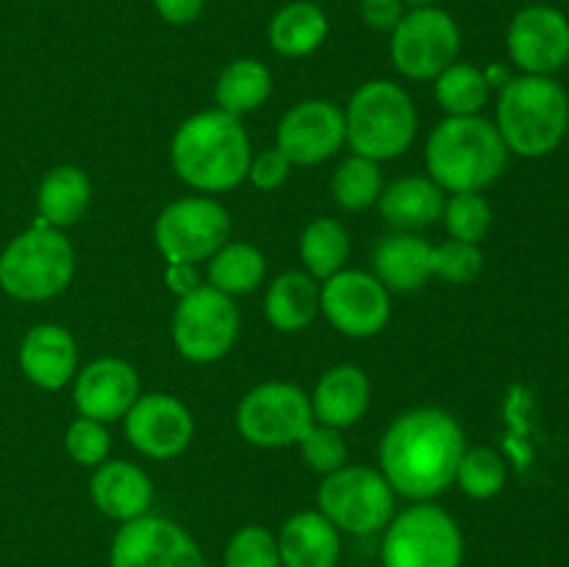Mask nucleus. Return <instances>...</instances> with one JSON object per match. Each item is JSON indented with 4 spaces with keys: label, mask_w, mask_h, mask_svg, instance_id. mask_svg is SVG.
Masks as SVG:
<instances>
[{
    "label": "nucleus",
    "mask_w": 569,
    "mask_h": 567,
    "mask_svg": "<svg viewBox=\"0 0 569 567\" xmlns=\"http://www.w3.org/2000/svg\"><path fill=\"white\" fill-rule=\"evenodd\" d=\"M467 450L465 428L450 411L422 406L400 415L387 428L378 448L381 472L395 495L433 500L456 484V470Z\"/></svg>",
    "instance_id": "obj_1"
},
{
    "label": "nucleus",
    "mask_w": 569,
    "mask_h": 567,
    "mask_svg": "<svg viewBox=\"0 0 569 567\" xmlns=\"http://www.w3.org/2000/svg\"><path fill=\"white\" fill-rule=\"evenodd\" d=\"M250 159L253 148L242 120L222 109L198 111L172 133V170L198 192L217 195L237 189L248 178Z\"/></svg>",
    "instance_id": "obj_2"
},
{
    "label": "nucleus",
    "mask_w": 569,
    "mask_h": 567,
    "mask_svg": "<svg viewBox=\"0 0 569 567\" xmlns=\"http://www.w3.org/2000/svg\"><path fill=\"white\" fill-rule=\"evenodd\" d=\"M509 165V148L492 120L481 115L448 117L426 145L428 178L442 192H483Z\"/></svg>",
    "instance_id": "obj_3"
},
{
    "label": "nucleus",
    "mask_w": 569,
    "mask_h": 567,
    "mask_svg": "<svg viewBox=\"0 0 569 567\" xmlns=\"http://www.w3.org/2000/svg\"><path fill=\"white\" fill-rule=\"evenodd\" d=\"M495 128L509 153L542 159L559 150L569 128V98L553 76H517L500 87Z\"/></svg>",
    "instance_id": "obj_4"
},
{
    "label": "nucleus",
    "mask_w": 569,
    "mask_h": 567,
    "mask_svg": "<svg viewBox=\"0 0 569 567\" xmlns=\"http://www.w3.org/2000/svg\"><path fill=\"white\" fill-rule=\"evenodd\" d=\"M345 111V142L372 161L398 159L417 137V106L400 83L376 78L350 94Z\"/></svg>",
    "instance_id": "obj_5"
},
{
    "label": "nucleus",
    "mask_w": 569,
    "mask_h": 567,
    "mask_svg": "<svg viewBox=\"0 0 569 567\" xmlns=\"http://www.w3.org/2000/svg\"><path fill=\"white\" fill-rule=\"evenodd\" d=\"M76 276V250L61 228L44 220L17 233L0 253V289L22 304H39L64 292Z\"/></svg>",
    "instance_id": "obj_6"
},
{
    "label": "nucleus",
    "mask_w": 569,
    "mask_h": 567,
    "mask_svg": "<svg viewBox=\"0 0 569 567\" xmlns=\"http://www.w3.org/2000/svg\"><path fill=\"white\" fill-rule=\"evenodd\" d=\"M383 567H461L465 537L450 511L420 500L389 520L381 543Z\"/></svg>",
    "instance_id": "obj_7"
},
{
    "label": "nucleus",
    "mask_w": 569,
    "mask_h": 567,
    "mask_svg": "<svg viewBox=\"0 0 569 567\" xmlns=\"http://www.w3.org/2000/svg\"><path fill=\"white\" fill-rule=\"evenodd\" d=\"M317 511L339 531L367 537L389 526L395 517V489L381 470L365 465H345L328 472L317 489Z\"/></svg>",
    "instance_id": "obj_8"
},
{
    "label": "nucleus",
    "mask_w": 569,
    "mask_h": 567,
    "mask_svg": "<svg viewBox=\"0 0 569 567\" xmlns=\"http://www.w3.org/2000/svg\"><path fill=\"white\" fill-rule=\"evenodd\" d=\"M231 237V217L222 203L206 195L178 198L156 217L153 239L167 265L209 261Z\"/></svg>",
    "instance_id": "obj_9"
},
{
    "label": "nucleus",
    "mask_w": 569,
    "mask_h": 567,
    "mask_svg": "<svg viewBox=\"0 0 569 567\" xmlns=\"http://www.w3.org/2000/svg\"><path fill=\"white\" fill-rule=\"evenodd\" d=\"M461 53V28L439 6L409 9L395 26L389 56L400 76L411 81H433Z\"/></svg>",
    "instance_id": "obj_10"
},
{
    "label": "nucleus",
    "mask_w": 569,
    "mask_h": 567,
    "mask_svg": "<svg viewBox=\"0 0 569 567\" xmlns=\"http://www.w3.org/2000/svg\"><path fill=\"white\" fill-rule=\"evenodd\" d=\"M178 354L194 365H211L228 356L239 337V311L233 298L200 284L194 292L178 298L170 322Z\"/></svg>",
    "instance_id": "obj_11"
},
{
    "label": "nucleus",
    "mask_w": 569,
    "mask_h": 567,
    "mask_svg": "<svg viewBox=\"0 0 569 567\" xmlns=\"http://www.w3.org/2000/svg\"><path fill=\"white\" fill-rule=\"evenodd\" d=\"M315 422L311 400L298 384L267 381L250 389L237 406V428L256 448H289Z\"/></svg>",
    "instance_id": "obj_12"
},
{
    "label": "nucleus",
    "mask_w": 569,
    "mask_h": 567,
    "mask_svg": "<svg viewBox=\"0 0 569 567\" xmlns=\"http://www.w3.org/2000/svg\"><path fill=\"white\" fill-rule=\"evenodd\" d=\"M109 567H206V556L187 528L148 511L120 523L111 539Z\"/></svg>",
    "instance_id": "obj_13"
},
{
    "label": "nucleus",
    "mask_w": 569,
    "mask_h": 567,
    "mask_svg": "<svg viewBox=\"0 0 569 567\" xmlns=\"http://www.w3.org/2000/svg\"><path fill=\"white\" fill-rule=\"evenodd\" d=\"M320 311L339 334L353 339L376 337L392 315L389 289L367 270H339L320 287Z\"/></svg>",
    "instance_id": "obj_14"
},
{
    "label": "nucleus",
    "mask_w": 569,
    "mask_h": 567,
    "mask_svg": "<svg viewBox=\"0 0 569 567\" xmlns=\"http://www.w3.org/2000/svg\"><path fill=\"white\" fill-rule=\"evenodd\" d=\"M506 50L526 76H553L569 61V20L553 6H526L506 31Z\"/></svg>",
    "instance_id": "obj_15"
},
{
    "label": "nucleus",
    "mask_w": 569,
    "mask_h": 567,
    "mask_svg": "<svg viewBox=\"0 0 569 567\" xmlns=\"http://www.w3.org/2000/svg\"><path fill=\"white\" fill-rule=\"evenodd\" d=\"M126 437L142 456L167 461L181 456L194 439V417L183 400L167 392L139 395L128 409Z\"/></svg>",
    "instance_id": "obj_16"
},
{
    "label": "nucleus",
    "mask_w": 569,
    "mask_h": 567,
    "mask_svg": "<svg viewBox=\"0 0 569 567\" xmlns=\"http://www.w3.org/2000/svg\"><path fill=\"white\" fill-rule=\"evenodd\" d=\"M345 111L331 100H300L276 128V148L295 165H320L342 150Z\"/></svg>",
    "instance_id": "obj_17"
},
{
    "label": "nucleus",
    "mask_w": 569,
    "mask_h": 567,
    "mask_svg": "<svg viewBox=\"0 0 569 567\" xmlns=\"http://www.w3.org/2000/svg\"><path fill=\"white\" fill-rule=\"evenodd\" d=\"M72 381H76L72 384V404H76L78 415L100 422L122 420L142 395L137 370L117 356L89 361L83 370L76 372Z\"/></svg>",
    "instance_id": "obj_18"
},
{
    "label": "nucleus",
    "mask_w": 569,
    "mask_h": 567,
    "mask_svg": "<svg viewBox=\"0 0 569 567\" xmlns=\"http://www.w3.org/2000/svg\"><path fill=\"white\" fill-rule=\"evenodd\" d=\"M20 370L33 387L56 389L67 387L78 372V345L76 337L64 326L56 322H39L28 328L17 350Z\"/></svg>",
    "instance_id": "obj_19"
},
{
    "label": "nucleus",
    "mask_w": 569,
    "mask_h": 567,
    "mask_svg": "<svg viewBox=\"0 0 569 567\" xmlns=\"http://www.w3.org/2000/svg\"><path fill=\"white\" fill-rule=\"evenodd\" d=\"M89 495H92V504L98 506L100 515L111 517L117 523H128L150 511L153 484H150V476L142 467L122 459H106L103 465L94 467Z\"/></svg>",
    "instance_id": "obj_20"
},
{
    "label": "nucleus",
    "mask_w": 569,
    "mask_h": 567,
    "mask_svg": "<svg viewBox=\"0 0 569 567\" xmlns=\"http://www.w3.org/2000/svg\"><path fill=\"white\" fill-rule=\"evenodd\" d=\"M372 387L370 378L356 365H337L326 370L317 381L315 392L309 395L315 422L331 428H350L370 409Z\"/></svg>",
    "instance_id": "obj_21"
},
{
    "label": "nucleus",
    "mask_w": 569,
    "mask_h": 567,
    "mask_svg": "<svg viewBox=\"0 0 569 567\" xmlns=\"http://www.w3.org/2000/svg\"><path fill=\"white\" fill-rule=\"evenodd\" d=\"M276 539L283 567L339 565V554H342L339 528L317 509H306L289 517Z\"/></svg>",
    "instance_id": "obj_22"
},
{
    "label": "nucleus",
    "mask_w": 569,
    "mask_h": 567,
    "mask_svg": "<svg viewBox=\"0 0 569 567\" xmlns=\"http://www.w3.org/2000/svg\"><path fill=\"white\" fill-rule=\"evenodd\" d=\"M372 270L389 292H415L433 278V245L417 233H389L372 253Z\"/></svg>",
    "instance_id": "obj_23"
},
{
    "label": "nucleus",
    "mask_w": 569,
    "mask_h": 567,
    "mask_svg": "<svg viewBox=\"0 0 569 567\" xmlns=\"http://www.w3.org/2000/svg\"><path fill=\"white\" fill-rule=\"evenodd\" d=\"M383 220L392 228L406 233H415L420 228L433 226L445 211V195L431 178L406 176L383 187L378 198Z\"/></svg>",
    "instance_id": "obj_24"
},
{
    "label": "nucleus",
    "mask_w": 569,
    "mask_h": 567,
    "mask_svg": "<svg viewBox=\"0 0 569 567\" xmlns=\"http://www.w3.org/2000/svg\"><path fill=\"white\" fill-rule=\"evenodd\" d=\"M92 203V181L76 165H59L44 172L37 189L39 220L53 228H70L81 220Z\"/></svg>",
    "instance_id": "obj_25"
},
{
    "label": "nucleus",
    "mask_w": 569,
    "mask_h": 567,
    "mask_svg": "<svg viewBox=\"0 0 569 567\" xmlns=\"http://www.w3.org/2000/svg\"><path fill=\"white\" fill-rule=\"evenodd\" d=\"M270 48L283 59H303L328 39V17L311 0H292L272 14L267 28Z\"/></svg>",
    "instance_id": "obj_26"
},
{
    "label": "nucleus",
    "mask_w": 569,
    "mask_h": 567,
    "mask_svg": "<svg viewBox=\"0 0 569 567\" xmlns=\"http://www.w3.org/2000/svg\"><path fill=\"white\" fill-rule=\"evenodd\" d=\"M320 311V284L309 276V272L289 270L278 276L276 281L267 287L264 295V315L272 328L283 334H298Z\"/></svg>",
    "instance_id": "obj_27"
},
{
    "label": "nucleus",
    "mask_w": 569,
    "mask_h": 567,
    "mask_svg": "<svg viewBox=\"0 0 569 567\" xmlns=\"http://www.w3.org/2000/svg\"><path fill=\"white\" fill-rule=\"evenodd\" d=\"M272 94V76L259 59H237L220 72L214 83L217 109L233 117L256 111Z\"/></svg>",
    "instance_id": "obj_28"
},
{
    "label": "nucleus",
    "mask_w": 569,
    "mask_h": 567,
    "mask_svg": "<svg viewBox=\"0 0 569 567\" xmlns=\"http://www.w3.org/2000/svg\"><path fill=\"white\" fill-rule=\"evenodd\" d=\"M350 256V237L333 217H317L300 233V261L315 281L337 276L345 270Z\"/></svg>",
    "instance_id": "obj_29"
},
{
    "label": "nucleus",
    "mask_w": 569,
    "mask_h": 567,
    "mask_svg": "<svg viewBox=\"0 0 569 567\" xmlns=\"http://www.w3.org/2000/svg\"><path fill=\"white\" fill-rule=\"evenodd\" d=\"M264 276V253L250 242H226L209 259V287L220 289L228 298L253 292Z\"/></svg>",
    "instance_id": "obj_30"
},
{
    "label": "nucleus",
    "mask_w": 569,
    "mask_h": 567,
    "mask_svg": "<svg viewBox=\"0 0 569 567\" xmlns=\"http://www.w3.org/2000/svg\"><path fill=\"white\" fill-rule=\"evenodd\" d=\"M489 92L492 87L487 83L483 70L467 64V61H453L448 70L433 78V94H437V103L448 111V117L481 115Z\"/></svg>",
    "instance_id": "obj_31"
},
{
    "label": "nucleus",
    "mask_w": 569,
    "mask_h": 567,
    "mask_svg": "<svg viewBox=\"0 0 569 567\" xmlns=\"http://www.w3.org/2000/svg\"><path fill=\"white\" fill-rule=\"evenodd\" d=\"M383 192V176L378 161L367 156L350 153L342 165L333 170L331 195L345 211H365L378 203Z\"/></svg>",
    "instance_id": "obj_32"
},
{
    "label": "nucleus",
    "mask_w": 569,
    "mask_h": 567,
    "mask_svg": "<svg viewBox=\"0 0 569 567\" xmlns=\"http://www.w3.org/2000/svg\"><path fill=\"white\" fill-rule=\"evenodd\" d=\"M456 484L472 500H489L503 493L506 461L492 448H467L456 470Z\"/></svg>",
    "instance_id": "obj_33"
},
{
    "label": "nucleus",
    "mask_w": 569,
    "mask_h": 567,
    "mask_svg": "<svg viewBox=\"0 0 569 567\" xmlns=\"http://www.w3.org/2000/svg\"><path fill=\"white\" fill-rule=\"evenodd\" d=\"M442 220L450 239L481 245L487 239L489 228H492L495 217L492 206H489V200L481 192H459L450 195V200H445Z\"/></svg>",
    "instance_id": "obj_34"
},
{
    "label": "nucleus",
    "mask_w": 569,
    "mask_h": 567,
    "mask_svg": "<svg viewBox=\"0 0 569 567\" xmlns=\"http://www.w3.org/2000/svg\"><path fill=\"white\" fill-rule=\"evenodd\" d=\"M222 567H283L278 539L261 526H244L228 539Z\"/></svg>",
    "instance_id": "obj_35"
},
{
    "label": "nucleus",
    "mask_w": 569,
    "mask_h": 567,
    "mask_svg": "<svg viewBox=\"0 0 569 567\" xmlns=\"http://www.w3.org/2000/svg\"><path fill=\"white\" fill-rule=\"evenodd\" d=\"M298 448L306 465H309L311 470L322 472V476L337 472L339 467L348 465V442H345L339 428L322 426V422H311L309 431L300 437Z\"/></svg>",
    "instance_id": "obj_36"
},
{
    "label": "nucleus",
    "mask_w": 569,
    "mask_h": 567,
    "mask_svg": "<svg viewBox=\"0 0 569 567\" xmlns=\"http://www.w3.org/2000/svg\"><path fill=\"white\" fill-rule=\"evenodd\" d=\"M483 250L481 245L448 239L442 245H433V276L450 284H470L481 276Z\"/></svg>",
    "instance_id": "obj_37"
},
{
    "label": "nucleus",
    "mask_w": 569,
    "mask_h": 567,
    "mask_svg": "<svg viewBox=\"0 0 569 567\" xmlns=\"http://www.w3.org/2000/svg\"><path fill=\"white\" fill-rule=\"evenodd\" d=\"M64 448L76 465L81 467L103 465L106 456H109L111 450L109 428H106V422L78 415V420H72L64 434Z\"/></svg>",
    "instance_id": "obj_38"
},
{
    "label": "nucleus",
    "mask_w": 569,
    "mask_h": 567,
    "mask_svg": "<svg viewBox=\"0 0 569 567\" xmlns=\"http://www.w3.org/2000/svg\"><path fill=\"white\" fill-rule=\"evenodd\" d=\"M292 172V161L281 153L278 148L261 150L259 156L250 159L248 167V181L253 183L256 189H264V192H272V189L283 187Z\"/></svg>",
    "instance_id": "obj_39"
},
{
    "label": "nucleus",
    "mask_w": 569,
    "mask_h": 567,
    "mask_svg": "<svg viewBox=\"0 0 569 567\" xmlns=\"http://www.w3.org/2000/svg\"><path fill=\"white\" fill-rule=\"evenodd\" d=\"M406 11L409 9H406L403 0H359L361 22L381 33H392Z\"/></svg>",
    "instance_id": "obj_40"
},
{
    "label": "nucleus",
    "mask_w": 569,
    "mask_h": 567,
    "mask_svg": "<svg viewBox=\"0 0 569 567\" xmlns=\"http://www.w3.org/2000/svg\"><path fill=\"white\" fill-rule=\"evenodd\" d=\"M206 0H153L156 14L170 26H189L203 14Z\"/></svg>",
    "instance_id": "obj_41"
},
{
    "label": "nucleus",
    "mask_w": 569,
    "mask_h": 567,
    "mask_svg": "<svg viewBox=\"0 0 569 567\" xmlns=\"http://www.w3.org/2000/svg\"><path fill=\"white\" fill-rule=\"evenodd\" d=\"M167 287H170L178 298L194 292V289L200 287L194 265H170L167 267Z\"/></svg>",
    "instance_id": "obj_42"
},
{
    "label": "nucleus",
    "mask_w": 569,
    "mask_h": 567,
    "mask_svg": "<svg viewBox=\"0 0 569 567\" xmlns=\"http://www.w3.org/2000/svg\"><path fill=\"white\" fill-rule=\"evenodd\" d=\"M406 9H428V6H439V0H403Z\"/></svg>",
    "instance_id": "obj_43"
},
{
    "label": "nucleus",
    "mask_w": 569,
    "mask_h": 567,
    "mask_svg": "<svg viewBox=\"0 0 569 567\" xmlns=\"http://www.w3.org/2000/svg\"><path fill=\"white\" fill-rule=\"evenodd\" d=\"M337 567H339V565H337Z\"/></svg>",
    "instance_id": "obj_44"
}]
</instances>
